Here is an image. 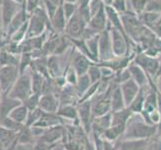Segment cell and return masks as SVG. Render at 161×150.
Instances as JSON below:
<instances>
[{
    "label": "cell",
    "instance_id": "cell-1",
    "mask_svg": "<svg viewBox=\"0 0 161 150\" xmlns=\"http://www.w3.org/2000/svg\"><path fill=\"white\" fill-rule=\"evenodd\" d=\"M157 130L158 125L147 123L139 113H132L121 138L122 140L151 139L156 134Z\"/></svg>",
    "mask_w": 161,
    "mask_h": 150
},
{
    "label": "cell",
    "instance_id": "cell-2",
    "mask_svg": "<svg viewBox=\"0 0 161 150\" xmlns=\"http://www.w3.org/2000/svg\"><path fill=\"white\" fill-rule=\"evenodd\" d=\"M113 84H110L106 91L96 93L92 97V116L93 119L100 117L111 112V93H112Z\"/></svg>",
    "mask_w": 161,
    "mask_h": 150
},
{
    "label": "cell",
    "instance_id": "cell-3",
    "mask_svg": "<svg viewBox=\"0 0 161 150\" xmlns=\"http://www.w3.org/2000/svg\"><path fill=\"white\" fill-rule=\"evenodd\" d=\"M32 93L33 91H32L31 74L26 71L24 73L19 75L18 79L16 80L15 84L12 87V89L8 93V96L23 102Z\"/></svg>",
    "mask_w": 161,
    "mask_h": 150
},
{
    "label": "cell",
    "instance_id": "cell-4",
    "mask_svg": "<svg viewBox=\"0 0 161 150\" xmlns=\"http://www.w3.org/2000/svg\"><path fill=\"white\" fill-rule=\"evenodd\" d=\"M109 23V22H108ZM109 30L111 35V41H112V50L114 57H124L128 56L129 43L132 40L124 33H122L118 29L114 28L109 24Z\"/></svg>",
    "mask_w": 161,
    "mask_h": 150
},
{
    "label": "cell",
    "instance_id": "cell-5",
    "mask_svg": "<svg viewBox=\"0 0 161 150\" xmlns=\"http://www.w3.org/2000/svg\"><path fill=\"white\" fill-rule=\"evenodd\" d=\"M133 62L137 64L138 66H140L150 78L153 76L158 77V75H160L161 67H160L159 58L148 56L144 52H140L135 55L134 59H133Z\"/></svg>",
    "mask_w": 161,
    "mask_h": 150
},
{
    "label": "cell",
    "instance_id": "cell-6",
    "mask_svg": "<svg viewBox=\"0 0 161 150\" xmlns=\"http://www.w3.org/2000/svg\"><path fill=\"white\" fill-rule=\"evenodd\" d=\"M88 23L78 13V11L67 21L64 34L70 39H80L83 36Z\"/></svg>",
    "mask_w": 161,
    "mask_h": 150
},
{
    "label": "cell",
    "instance_id": "cell-7",
    "mask_svg": "<svg viewBox=\"0 0 161 150\" xmlns=\"http://www.w3.org/2000/svg\"><path fill=\"white\" fill-rule=\"evenodd\" d=\"M19 75V69L16 66L7 65L0 68V86H1L3 95H8Z\"/></svg>",
    "mask_w": 161,
    "mask_h": 150
},
{
    "label": "cell",
    "instance_id": "cell-8",
    "mask_svg": "<svg viewBox=\"0 0 161 150\" xmlns=\"http://www.w3.org/2000/svg\"><path fill=\"white\" fill-rule=\"evenodd\" d=\"M23 5L18 4L12 0H2L0 4V14H1V26L2 30L5 32L9 23L11 22L15 15L22 9Z\"/></svg>",
    "mask_w": 161,
    "mask_h": 150
},
{
    "label": "cell",
    "instance_id": "cell-9",
    "mask_svg": "<svg viewBox=\"0 0 161 150\" xmlns=\"http://www.w3.org/2000/svg\"><path fill=\"white\" fill-rule=\"evenodd\" d=\"M112 58H114V54L108 23L107 28L99 34V62L107 61Z\"/></svg>",
    "mask_w": 161,
    "mask_h": 150
},
{
    "label": "cell",
    "instance_id": "cell-10",
    "mask_svg": "<svg viewBox=\"0 0 161 150\" xmlns=\"http://www.w3.org/2000/svg\"><path fill=\"white\" fill-rule=\"evenodd\" d=\"M77 111H78V118L80 123L82 124V128L84 130V132L85 133L91 132L92 122H93L91 100H87L85 102L78 104Z\"/></svg>",
    "mask_w": 161,
    "mask_h": 150
},
{
    "label": "cell",
    "instance_id": "cell-11",
    "mask_svg": "<svg viewBox=\"0 0 161 150\" xmlns=\"http://www.w3.org/2000/svg\"><path fill=\"white\" fill-rule=\"evenodd\" d=\"M75 49V48H74ZM93 64L92 61L88 58L85 55H83L79 51H77L75 49V54L72 55V62L71 66L74 68L76 71V73L78 74V76L87 74L89 67Z\"/></svg>",
    "mask_w": 161,
    "mask_h": 150
},
{
    "label": "cell",
    "instance_id": "cell-12",
    "mask_svg": "<svg viewBox=\"0 0 161 150\" xmlns=\"http://www.w3.org/2000/svg\"><path fill=\"white\" fill-rule=\"evenodd\" d=\"M105 6L99 10L95 15L92 16L90 21L88 22L87 26L96 33H101L108 27V18Z\"/></svg>",
    "mask_w": 161,
    "mask_h": 150
},
{
    "label": "cell",
    "instance_id": "cell-13",
    "mask_svg": "<svg viewBox=\"0 0 161 150\" xmlns=\"http://www.w3.org/2000/svg\"><path fill=\"white\" fill-rule=\"evenodd\" d=\"M119 85H120L122 94H123V97L125 100L126 107H128L131 104V102L134 100V98L136 97L138 92L140 91L141 87L138 85L132 78L126 80L125 82L121 83V84H119Z\"/></svg>",
    "mask_w": 161,
    "mask_h": 150
},
{
    "label": "cell",
    "instance_id": "cell-14",
    "mask_svg": "<svg viewBox=\"0 0 161 150\" xmlns=\"http://www.w3.org/2000/svg\"><path fill=\"white\" fill-rule=\"evenodd\" d=\"M29 16L30 15L26 12V9H25L24 5H23L22 9L15 15V17L11 20V22H10L8 27H7V29L5 30L4 35L6 36V38H8V39H9V38L11 37V35H12L15 31H17L22 25H23L24 23H26V22L28 21V19H29Z\"/></svg>",
    "mask_w": 161,
    "mask_h": 150
},
{
    "label": "cell",
    "instance_id": "cell-15",
    "mask_svg": "<svg viewBox=\"0 0 161 150\" xmlns=\"http://www.w3.org/2000/svg\"><path fill=\"white\" fill-rule=\"evenodd\" d=\"M116 150H149L150 139L121 140L115 143Z\"/></svg>",
    "mask_w": 161,
    "mask_h": 150
},
{
    "label": "cell",
    "instance_id": "cell-16",
    "mask_svg": "<svg viewBox=\"0 0 161 150\" xmlns=\"http://www.w3.org/2000/svg\"><path fill=\"white\" fill-rule=\"evenodd\" d=\"M59 106L60 104L58 99L53 93L41 95L39 101V108L45 113H57Z\"/></svg>",
    "mask_w": 161,
    "mask_h": 150
},
{
    "label": "cell",
    "instance_id": "cell-17",
    "mask_svg": "<svg viewBox=\"0 0 161 150\" xmlns=\"http://www.w3.org/2000/svg\"><path fill=\"white\" fill-rule=\"evenodd\" d=\"M51 30L57 34H62L64 33L66 24H67V19L65 17L62 5H59L54 16L51 18Z\"/></svg>",
    "mask_w": 161,
    "mask_h": 150
},
{
    "label": "cell",
    "instance_id": "cell-18",
    "mask_svg": "<svg viewBox=\"0 0 161 150\" xmlns=\"http://www.w3.org/2000/svg\"><path fill=\"white\" fill-rule=\"evenodd\" d=\"M127 69H128V71H129L131 78L134 80L140 87H144L147 84V82L149 81L148 80L149 77L146 74V72L144 71L140 66H138L137 64H135L132 61Z\"/></svg>",
    "mask_w": 161,
    "mask_h": 150
},
{
    "label": "cell",
    "instance_id": "cell-19",
    "mask_svg": "<svg viewBox=\"0 0 161 150\" xmlns=\"http://www.w3.org/2000/svg\"><path fill=\"white\" fill-rule=\"evenodd\" d=\"M124 108H126V104L120 85H115L111 93V112H117Z\"/></svg>",
    "mask_w": 161,
    "mask_h": 150
},
{
    "label": "cell",
    "instance_id": "cell-20",
    "mask_svg": "<svg viewBox=\"0 0 161 150\" xmlns=\"http://www.w3.org/2000/svg\"><path fill=\"white\" fill-rule=\"evenodd\" d=\"M63 132L64 128L62 127V125L53 126L50 127V128H47L40 138L49 144H55L57 140H59L63 136Z\"/></svg>",
    "mask_w": 161,
    "mask_h": 150
},
{
    "label": "cell",
    "instance_id": "cell-21",
    "mask_svg": "<svg viewBox=\"0 0 161 150\" xmlns=\"http://www.w3.org/2000/svg\"><path fill=\"white\" fill-rule=\"evenodd\" d=\"M56 114L62 119H68L72 121H76L79 119L77 108L72 104H61Z\"/></svg>",
    "mask_w": 161,
    "mask_h": 150
},
{
    "label": "cell",
    "instance_id": "cell-22",
    "mask_svg": "<svg viewBox=\"0 0 161 150\" xmlns=\"http://www.w3.org/2000/svg\"><path fill=\"white\" fill-rule=\"evenodd\" d=\"M36 138L33 136L30 127L23 126L22 128L17 132V143L18 145H27V146H33L35 143Z\"/></svg>",
    "mask_w": 161,
    "mask_h": 150
},
{
    "label": "cell",
    "instance_id": "cell-23",
    "mask_svg": "<svg viewBox=\"0 0 161 150\" xmlns=\"http://www.w3.org/2000/svg\"><path fill=\"white\" fill-rule=\"evenodd\" d=\"M28 114H29V110L27 109V107L23 103H22L19 106H17L12 110V112L10 113L9 117L19 124L25 125L27 118H28Z\"/></svg>",
    "mask_w": 161,
    "mask_h": 150
},
{
    "label": "cell",
    "instance_id": "cell-24",
    "mask_svg": "<svg viewBox=\"0 0 161 150\" xmlns=\"http://www.w3.org/2000/svg\"><path fill=\"white\" fill-rule=\"evenodd\" d=\"M100 34V33H99ZM99 34L92 36L89 39H86V45L91 55L93 63H99Z\"/></svg>",
    "mask_w": 161,
    "mask_h": 150
},
{
    "label": "cell",
    "instance_id": "cell-25",
    "mask_svg": "<svg viewBox=\"0 0 161 150\" xmlns=\"http://www.w3.org/2000/svg\"><path fill=\"white\" fill-rule=\"evenodd\" d=\"M125 128H126V126H122V125L111 126L103 132L102 138L110 142H115L118 138H121V136L123 135Z\"/></svg>",
    "mask_w": 161,
    "mask_h": 150
},
{
    "label": "cell",
    "instance_id": "cell-26",
    "mask_svg": "<svg viewBox=\"0 0 161 150\" xmlns=\"http://www.w3.org/2000/svg\"><path fill=\"white\" fill-rule=\"evenodd\" d=\"M132 115V111L126 107L122 110H119L117 112H112V125L111 126H115V125H122V126H126L127 122H128L129 118Z\"/></svg>",
    "mask_w": 161,
    "mask_h": 150
},
{
    "label": "cell",
    "instance_id": "cell-27",
    "mask_svg": "<svg viewBox=\"0 0 161 150\" xmlns=\"http://www.w3.org/2000/svg\"><path fill=\"white\" fill-rule=\"evenodd\" d=\"M19 59H20V56L8 52L7 50L4 48L0 51V65H1V67L2 66H7V65L18 67Z\"/></svg>",
    "mask_w": 161,
    "mask_h": 150
},
{
    "label": "cell",
    "instance_id": "cell-28",
    "mask_svg": "<svg viewBox=\"0 0 161 150\" xmlns=\"http://www.w3.org/2000/svg\"><path fill=\"white\" fill-rule=\"evenodd\" d=\"M145 98H146V94L144 91V87L140 88V91L138 92L136 97L134 100L131 102V104L128 106V108L132 111V113H141L143 111L144 107V102H145Z\"/></svg>",
    "mask_w": 161,
    "mask_h": 150
},
{
    "label": "cell",
    "instance_id": "cell-29",
    "mask_svg": "<svg viewBox=\"0 0 161 150\" xmlns=\"http://www.w3.org/2000/svg\"><path fill=\"white\" fill-rule=\"evenodd\" d=\"M47 68L51 78H56L61 75L60 63L56 55H50L47 57Z\"/></svg>",
    "mask_w": 161,
    "mask_h": 150
},
{
    "label": "cell",
    "instance_id": "cell-30",
    "mask_svg": "<svg viewBox=\"0 0 161 150\" xmlns=\"http://www.w3.org/2000/svg\"><path fill=\"white\" fill-rule=\"evenodd\" d=\"M160 16H161V13H154V12L144 11V12L138 15V17H139V20L141 21V23L144 26H146L147 28L150 29L151 27L159 20Z\"/></svg>",
    "mask_w": 161,
    "mask_h": 150
},
{
    "label": "cell",
    "instance_id": "cell-31",
    "mask_svg": "<svg viewBox=\"0 0 161 150\" xmlns=\"http://www.w3.org/2000/svg\"><path fill=\"white\" fill-rule=\"evenodd\" d=\"M92 85V83L90 81L89 76L87 74L81 75L78 77V81H77V84L75 85V90L77 93V96L82 97L85 94V92L89 89V87Z\"/></svg>",
    "mask_w": 161,
    "mask_h": 150
},
{
    "label": "cell",
    "instance_id": "cell-32",
    "mask_svg": "<svg viewBox=\"0 0 161 150\" xmlns=\"http://www.w3.org/2000/svg\"><path fill=\"white\" fill-rule=\"evenodd\" d=\"M31 81H32V91L35 94H42V88L45 82L46 77H44L40 73H37L35 71H31Z\"/></svg>",
    "mask_w": 161,
    "mask_h": 150
},
{
    "label": "cell",
    "instance_id": "cell-33",
    "mask_svg": "<svg viewBox=\"0 0 161 150\" xmlns=\"http://www.w3.org/2000/svg\"><path fill=\"white\" fill-rule=\"evenodd\" d=\"M147 0H127L128 10L139 15L145 11Z\"/></svg>",
    "mask_w": 161,
    "mask_h": 150
},
{
    "label": "cell",
    "instance_id": "cell-34",
    "mask_svg": "<svg viewBox=\"0 0 161 150\" xmlns=\"http://www.w3.org/2000/svg\"><path fill=\"white\" fill-rule=\"evenodd\" d=\"M32 61H33V56H32L31 52H24V53L20 54L19 65H18V69H19L20 74L26 72V70L28 69V67L31 66Z\"/></svg>",
    "mask_w": 161,
    "mask_h": 150
},
{
    "label": "cell",
    "instance_id": "cell-35",
    "mask_svg": "<svg viewBox=\"0 0 161 150\" xmlns=\"http://www.w3.org/2000/svg\"><path fill=\"white\" fill-rule=\"evenodd\" d=\"M87 75L89 76L92 84L97 83V82H100L102 80V73H101L100 66L96 63H93L89 67V70H88V72H87Z\"/></svg>",
    "mask_w": 161,
    "mask_h": 150
},
{
    "label": "cell",
    "instance_id": "cell-36",
    "mask_svg": "<svg viewBox=\"0 0 161 150\" xmlns=\"http://www.w3.org/2000/svg\"><path fill=\"white\" fill-rule=\"evenodd\" d=\"M40 97H41V95H39V94L32 93L31 95L28 98H27V99H25L22 103L25 105V106L27 107V109H28L29 111L34 110V109L39 108Z\"/></svg>",
    "mask_w": 161,
    "mask_h": 150
},
{
    "label": "cell",
    "instance_id": "cell-37",
    "mask_svg": "<svg viewBox=\"0 0 161 150\" xmlns=\"http://www.w3.org/2000/svg\"><path fill=\"white\" fill-rule=\"evenodd\" d=\"M44 113V111H42L40 108H37L34 110H31L29 111V114H28V118H27V121L25 123V126L27 127H31L34 125L36 122L39 121V119L42 117V115Z\"/></svg>",
    "mask_w": 161,
    "mask_h": 150
},
{
    "label": "cell",
    "instance_id": "cell-38",
    "mask_svg": "<svg viewBox=\"0 0 161 150\" xmlns=\"http://www.w3.org/2000/svg\"><path fill=\"white\" fill-rule=\"evenodd\" d=\"M64 77H65L66 83H68L69 85L75 86L77 84V81H78L79 76L76 73V71L74 70V68L72 67V66H68L64 72Z\"/></svg>",
    "mask_w": 161,
    "mask_h": 150
},
{
    "label": "cell",
    "instance_id": "cell-39",
    "mask_svg": "<svg viewBox=\"0 0 161 150\" xmlns=\"http://www.w3.org/2000/svg\"><path fill=\"white\" fill-rule=\"evenodd\" d=\"M0 126H3V127H5L6 129L11 130V131L18 132L24 125L17 123V122L14 121L13 119H11V118L9 117V116H8V117H6L5 119L2 120V122H1V124H0Z\"/></svg>",
    "mask_w": 161,
    "mask_h": 150
},
{
    "label": "cell",
    "instance_id": "cell-40",
    "mask_svg": "<svg viewBox=\"0 0 161 150\" xmlns=\"http://www.w3.org/2000/svg\"><path fill=\"white\" fill-rule=\"evenodd\" d=\"M109 6L112 7L115 11H117L120 15L124 14L126 11H128L127 0H112Z\"/></svg>",
    "mask_w": 161,
    "mask_h": 150
},
{
    "label": "cell",
    "instance_id": "cell-41",
    "mask_svg": "<svg viewBox=\"0 0 161 150\" xmlns=\"http://www.w3.org/2000/svg\"><path fill=\"white\" fill-rule=\"evenodd\" d=\"M62 7H63V11H64L65 17L67 19V21L78 11V5H77V3L63 2Z\"/></svg>",
    "mask_w": 161,
    "mask_h": 150
},
{
    "label": "cell",
    "instance_id": "cell-42",
    "mask_svg": "<svg viewBox=\"0 0 161 150\" xmlns=\"http://www.w3.org/2000/svg\"><path fill=\"white\" fill-rule=\"evenodd\" d=\"M42 3H43V0H25L24 7L26 9V12L29 15H31Z\"/></svg>",
    "mask_w": 161,
    "mask_h": 150
},
{
    "label": "cell",
    "instance_id": "cell-43",
    "mask_svg": "<svg viewBox=\"0 0 161 150\" xmlns=\"http://www.w3.org/2000/svg\"><path fill=\"white\" fill-rule=\"evenodd\" d=\"M145 11L161 13V0H147Z\"/></svg>",
    "mask_w": 161,
    "mask_h": 150
},
{
    "label": "cell",
    "instance_id": "cell-44",
    "mask_svg": "<svg viewBox=\"0 0 161 150\" xmlns=\"http://www.w3.org/2000/svg\"><path fill=\"white\" fill-rule=\"evenodd\" d=\"M104 6H105V4H104V2L102 1V0H92V1L89 3V6H88V9H89L91 17L95 15L98 11Z\"/></svg>",
    "mask_w": 161,
    "mask_h": 150
},
{
    "label": "cell",
    "instance_id": "cell-45",
    "mask_svg": "<svg viewBox=\"0 0 161 150\" xmlns=\"http://www.w3.org/2000/svg\"><path fill=\"white\" fill-rule=\"evenodd\" d=\"M43 6H44V8H45L49 18H50V20H51V18L54 16L55 12H56L58 6L55 3H53L51 0H43Z\"/></svg>",
    "mask_w": 161,
    "mask_h": 150
},
{
    "label": "cell",
    "instance_id": "cell-46",
    "mask_svg": "<svg viewBox=\"0 0 161 150\" xmlns=\"http://www.w3.org/2000/svg\"><path fill=\"white\" fill-rule=\"evenodd\" d=\"M102 150H116L115 143L103 139V149Z\"/></svg>",
    "mask_w": 161,
    "mask_h": 150
},
{
    "label": "cell",
    "instance_id": "cell-47",
    "mask_svg": "<svg viewBox=\"0 0 161 150\" xmlns=\"http://www.w3.org/2000/svg\"><path fill=\"white\" fill-rule=\"evenodd\" d=\"M92 1V0H79L77 5H78V10H83L86 9L89 6V3Z\"/></svg>",
    "mask_w": 161,
    "mask_h": 150
},
{
    "label": "cell",
    "instance_id": "cell-48",
    "mask_svg": "<svg viewBox=\"0 0 161 150\" xmlns=\"http://www.w3.org/2000/svg\"><path fill=\"white\" fill-rule=\"evenodd\" d=\"M156 87H157L158 91L161 93V74H160V75H158V77H157V81H156Z\"/></svg>",
    "mask_w": 161,
    "mask_h": 150
},
{
    "label": "cell",
    "instance_id": "cell-49",
    "mask_svg": "<svg viewBox=\"0 0 161 150\" xmlns=\"http://www.w3.org/2000/svg\"><path fill=\"white\" fill-rule=\"evenodd\" d=\"M51 1H52L53 3L56 4L57 6H59V5H62V4H63L64 0H51Z\"/></svg>",
    "mask_w": 161,
    "mask_h": 150
},
{
    "label": "cell",
    "instance_id": "cell-50",
    "mask_svg": "<svg viewBox=\"0 0 161 150\" xmlns=\"http://www.w3.org/2000/svg\"><path fill=\"white\" fill-rule=\"evenodd\" d=\"M12 1H14V2H16V3H18V4H21V5H24L25 0H12Z\"/></svg>",
    "mask_w": 161,
    "mask_h": 150
},
{
    "label": "cell",
    "instance_id": "cell-51",
    "mask_svg": "<svg viewBox=\"0 0 161 150\" xmlns=\"http://www.w3.org/2000/svg\"><path fill=\"white\" fill-rule=\"evenodd\" d=\"M79 0H64V2H70V3H78Z\"/></svg>",
    "mask_w": 161,
    "mask_h": 150
},
{
    "label": "cell",
    "instance_id": "cell-52",
    "mask_svg": "<svg viewBox=\"0 0 161 150\" xmlns=\"http://www.w3.org/2000/svg\"><path fill=\"white\" fill-rule=\"evenodd\" d=\"M102 1L104 2L105 5H110V4H111V1H112V0H102Z\"/></svg>",
    "mask_w": 161,
    "mask_h": 150
},
{
    "label": "cell",
    "instance_id": "cell-53",
    "mask_svg": "<svg viewBox=\"0 0 161 150\" xmlns=\"http://www.w3.org/2000/svg\"><path fill=\"white\" fill-rule=\"evenodd\" d=\"M0 150H7L6 148H5V146L3 145L2 142H0Z\"/></svg>",
    "mask_w": 161,
    "mask_h": 150
},
{
    "label": "cell",
    "instance_id": "cell-54",
    "mask_svg": "<svg viewBox=\"0 0 161 150\" xmlns=\"http://www.w3.org/2000/svg\"><path fill=\"white\" fill-rule=\"evenodd\" d=\"M159 61H160V67H161V54L159 55Z\"/></svg>",
    "mask_w": 161,
    "mask_h": 150
},
{
    "label": "cell",
    "instance_id": "cell-55",
    "mask_svg": "<svg viewBox=\"0 0 161 150\" xmlns=\"http://www.w3.org/2000/svg\"><path fill=\"white\" fill-rule=\"evenodd\" d=\"M2 30V26H1V23H0V31Z\"/></svg>",
    "mask_w": 161,
    "mask_h": 150
},
{
    "label": "cell",
    "instance_id": "cell-56",
    "mask_svg": "<svg viewBox=\"0 0 161 150\" xmlns=\"http://www.w3.org/2000/svg\"><path fill=\"white\" fill-rule=\"evenodd\" d=\"M52 150H60V149H57V148H54V149H52Z\"/></svg>",
    "mask_w": 161,
    "mask_h": 150
},
{
    "label": "cell",
    "instance_id": "cell-57",
    "mask_svg": "<svg viewBox=\"0 0 161 150\" xmlns=\"http://www.w3.org/2000/svg\"><path fill=\"white\" fill-rule=\"evenodd\" d=\"M1 2H2V0H0V4H1Z\"/></svg>",
    "mask_w": 161,
    "mask_h": 150
}]
</instances>
